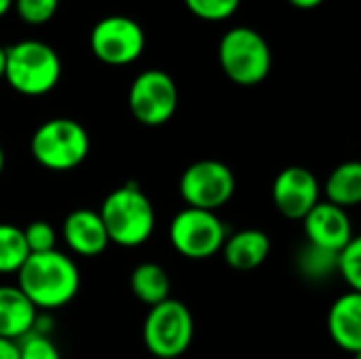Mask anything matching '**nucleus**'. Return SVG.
Masks as SVG:
<instances>
[{
  "mask_svg": "<svg viewBox=\"0 0 361 359\" xmlns=\"http://www.w3.org/2000/svg\"><path fill=\"white\" fill-rule=\"evenodd\" d=\"M17 288L40 313H49L76 298L80 273L76 262L57 250L30 254L23 267L17 271Z\"/></svg>",
  "mask_w": 361,
  "mask_h": 359,
  "instance_id": "obj_1",
  "label": "nucleus"
},
{
  "mask_svg": "<svg viewBox=\"0 0 361 359\" xmlns=\"http://www.w3.org/2000/svg\"><path fill=\"white\" fill-rule=\"evenodd\" d=\"M108 241L121 248H140L154 233L157 214L140 184L127 182L106 195L99 207Z\"/></svg>",
  "mask_w": 361,
  "mask_h": 359,
  "instance_id": "obj_2",
  "label": "nucleus"
},
{
  "mask_svg": "<svg viewBox=\"0 0 361 359\" xmlns=\"http://www.w3.org/2000/svg\"><path fill=\"white\" fill-rule=\"evenodd\" d=\"M4 78L21 95H47L61 78V59L42 40H19L4 49Z\"/></svg>",
  "mask_w": 361,
  "mask_h": 359,
  "instance_id": "obj_3",
  "label": "nucleus"
},
{
  "mask_svg": "<svg viewBox=\"0 0 361 359\" xmlns=\"http://www.w3.org/2000/svg\"><path fill=\"white\" fill-rule=\"evenodd\" d=\"M91 150L87 129L74 118H49L30 140L32 159L51 171H70L78 167Z\"/></svg>",
  "mask_w": 361,
  "mask_h": 359,
  "instance_id": "obj_4",
  "label": "nucleus"
},
{
  "mask_svg": "<svg viewBox=\"0 0 361 359\" xmlns=\"http://www.w3.org/2000/svg\"><path fill=\"white\" fill-rule=\"evenodd\" d=\"M218 61L222 72L241 87L260 85L271 72V49L260 32L237 25L224 32L218 44Z\"/></svg>",
  "mask_w": 361,
  "mask_h": 359,
  "instance_id": "obj_5",
  "label": "nucleus"
},
{
  "mask_svg": "<svg viewBox=\"0 0 361 359\" xmlns=\"http://www.w3.org/2000/svg\"><path fill=\"white\" fill-rule=\"evenodd\" d=\"M144 345L157 359H178L188 351L195 336V320L182 300L167 298L150 307L144 328Z\"/></svg>",
  "mask_w": 361,
  "mask_h": 359,
  "instance_id": "obj_6",
  "label": "nucleus"
},
{
  "mask_svg": "<svg viewBox=\"0 0 361 359\" xmlns=\"http://www.w3.org/2000/svg\"><path fill=\"white\" fill-rule=\"evenodd\" d=\"M226 235V226L216 212L195 207H184L169 224L171 245L188 260H207L220 254Z\"/></svg>",
  "mask_w": 361,
  "mask_h": 359,
  "instance_id": "obj_7",
  "label": "nucleus"
},
{
  "mask_svg": "<svg viewBox=\"0 0 361 359\" xmlns=\"http://www.w3.org/2000/svg\"><path fill=\"white\" fill-rule=\"evenodd\" d=\"M237 188L233 169L216 159H201L188 165L180 178V197L186 207L218 212L224 207Z\"/></svg>",
  "mask_w": 361,
  "mask_h": 359,
  "instance_id": "obj_8",
  "label": "nucleus"
},
{
  "mask_svg": "<svg viewBox=\"0 0 361 359\" xmlns=\"http://www.w3.org/2000/svg\"><path fill=\"white\" fill-rule=\"evenodd\" d=\"M178 102V85L163 70H144L129 87V110L133 118L146 127H159L171 121Z\"/></svg>",
  "mask_w": 361,
  "mask_h": 359,
  "instance_id": "obj_9",
  "label": "nucleus"
},
{
  "mask_svg": "<svg viewBox=\"0 0 361 359\" xmlns=\"http://www.w3.org/2000/svg\"><path fill=\"white\" fill-rule=\"evenodd\" d=\"M93 55L106 66H129L146 47L144 28L125 15H108L99 19L89 36Z\"/></svg>",
  "mask_w": 361,
  "mask_h": 359,
  "instance_id": "obj_10",
  "label": "nucleus"
},
{
  "mask_svg": "<svg viewBox=\"0 0 361 359\" xmlns=\"http://www.w3.org/2000/svg\"><path fill=\"white\" fill-rule=\"evenodd\" d=\"M273 205L288 220H302L322 197V186L315 174L300 165L281 169L273 182Z\"/></svg>",
  "mask_w": 361,
  "mask_h": 359,
  "instance_id": "obj_11",
  "label": "nucleus"
},
{
  "mask_svg": "<svg viewBox=\"0 0 361 359\" xmlns=\"http://www.w3.org/2000/svg\"><path fill=\"white\" fill-rule=\"evenodd\" d=\"M300 222L307 243L330 252H341L355 237L347 209L336 207L328 201H319Z\"/></svg>",
  "mask_w": 361,
  "mask_h": 359,
  "instance_id": "obj_12",
  "label": "nucleus"
},
{
  "mask_svg": "<svg viewBox=\"0 0 361 359\" xmlns=\"http://www.w3.org/2000/svg\"><path fill=\"white\" fill-rule=\"evenodd\" d=\"M61 237L66 245L82 258H95L108 248V235L104 222L93 209H74L61 224Z\"/></svg>",
  "mask_w": 361,
  "mask_h": 359,
  "instance_id": "obj_13",
  "label": "nucleus"
},
{
  "mask_svg": "<svg viewBox=\"0 0 361 359\" xmlns=\"http://www.w3.org/2000/svg\"><path fill=\"white\" fill-rule=\"evenodd\" d=\"M328 332L336 347L357 355L361 351V292H345L328 313Z\"/></svg>",
  "mask_w": 361,
  "mask_h": 359,
  "instance_id": "obj_14",
  "label": "nucleus"
},
{
  "mask_svg": "<svg viewBox=\"0 0 361 359\" xmlns=\"http://www.w3.org/2000/svg\"><path fill=\"white\" fill-rule=\"evenodd\" d=\"M226 264L235 271H254L271 254V239L260 229H243L233 235H226L220 250Z\"/></svg>",
  "mask_w": 361,
  "mask_h": 359,
  "instance_id": "obj_15",
  "label": "nucleus"
},
{
  "mask_svg": "<svg viewBox=\"0 0 361 359\" xmlns=\"http://www.w3.org/2000/svg\"><path fill=\"white\" fill-rule=\"evenodd\" d=\"M40 311L17 286H0V339L19 341L36 326Z\"/></svg>",
  "mask_w": 361,
  "mask_h": 359,
  "instance_id": "obj_16",
  "label": "nucleus"
},
{
  "mask_svg": "<svg viewBox=\"0 0 361 359\" xmlns=\"http://www.w3.org/2000/svg\"><path fill=\"white\" fill-rule=\"evenodd\" d=\"M326 201L336 207H355L361 203V163L345 161L332 169L324 186Z\"/></svg>",
  "mask_w": 361,
  "mask_h": 359,
  "instance_id": "obj_17",
  "label": "nucleus"
},
{
  "mask_svg": "<svg viewBox=\"0 0 361 359\" xmlns=\"http://www.w3.org/2000/svg\"><path fill=\"white\" fill-rule=\"evenodd\" d=\"M131 292L133 296L148 305L154 307L163 300L169 298V290H171V281L167 271L157 264V262H142L131 271V279H129Z\"/></svg>",
  "mask_w": 361,
  "mask_h": 359,
  "instance_id": "obj_18",
  "label": "nucleus"
},
{
  "mask_svg": "<svg viewBox=\"0 0 361 359\" xmlns=\"http://www.w3.org/2000/svg\"><path fill=\"white\" fill-rule=\"evenodd\" d=\"M27 256L30 252L23 239V231L15 224L0 222V275H17Z\"/></svg>",
  "mask_w": 361,
  "mask_h": 359,
  "instance_id": "obj_19",
  "label": "nucleus"
},
{
  "mask_svg": "<svg viewBox=\"0 0 361 359\" xmlns=\"http://www.w3.org/2000/svg\"><path fill=\"white\" fill-rule=\"evenodd\" d=\"M298 271L311 281L328 279L336 273V252L307 243L298 252Z\"/></svg>",
  "mask_w": 361,
  "mask_h": 359,
  "instance_id": "obj_20",
  "label": "nucleus"
},
{
  "mask_svg": "<svg viewBox=\"0 0 361 359\" xmlns=\"http://www.w3.org/2000/svg\"><path fill=\"white\" fill-rule=\"evenodd\" d=\"M336 273L345 279L351 292L361 290V239L353 237L341 252H336Z\"/></svg>",
  "mask_w": 361,
  "mask_h": 359,
  "instance_id": "obj_21",
  "label": "nucleus"
},
{
  "mask_svg": "<svg viewBox=\"0 0 361 359\" xmlns=\"http://www.w3.org/2000/svg\"><path fill=\"white\" fill-rule=\"evenodd\" d=\"M19 359H61L57 345L51 341L47 332L32 330L23 339L17 341Z\"/></svg>",
  "mask_w": 361,
  "mask_h": 359,
  "instance_id": "obj_22",
  "label": "nucleus"
},
{
  "mask_svg": "<svg viewBox=\"0 0 361 359\" xmlns=\"http://www.w3.org/2000/svg\"><path fill=\"white\" fill-rule=\"evenodd\" d=\"M23 231V239L30 254H44L57 250V231L47 220H34Z\"/></svg>",
  "mask_w": 361,
  "mask_h": 359,
  "instance_id": "obj_23",
  "label": "nucleus"
},
{
  "mask_svg": "<svg viewBox=\"0 0 361 359\" xmlns=\"http://www.w3.org/2000/svg\"><path fill=\"white\" fill-rule=\"evenodd\" d=\"M186 8L205 21H224L235 15L241 0H184Z\"/></svg>",
  "mask_w": 361,
  "mask_h": 359,
  "instance_id": "obj_24",
  "label": "nucleus"
},
{
  "mask_svg": "<svg viewBox=\"0 0 361 359\" xmlns=\"http://www.w3.org/2000/svg\"><path fill=\"white\" fill-rule=\"evenodd\" d=\"M13 6L25 23L40 25L55 17L59 0H13Z\"/></svg>",
  "mask_w": 361,
  "mask_h": 359,
  "instance_id": "obj_25",
  "label": "nucleus"
},
{
  "mask_svg": "<svg viewBox=\"0 0 361 359\" xmlns=\"http://www.w3.org/2000/svg\"><path fill=\"white\" fill-rule=\"evenodd\" d=\"M0 359H19V351H17L15 341L0 339Z\"/></svg>",
  "mask_w": 361,
  "mask_h": 359,
  "instance_id": "obj_26",
  "label": "nucleus"
},
{
  "mask_svg": "<svg viewBox=\"0 0 361 359\" xmlns=\"http://www.w3.org/2000/svg\"><path fill=\"white\" fill-rule=\"evenodd\" d=\"M290 4H294V6H298V8H315V6H319L324 0H288Z\"/></svg>",
  "mask_w": 361,
  "mask_h": 359,
  "instance_id": "obj_27",
  "label": "nucleus"
},
{
  "mask_svg": "<svg viewBox=\"0 0 361 359\" xmlns=\"http://www.w3.org/2000/svg\"><path fill=\"white\" fill-rule=\"evenodd\" d=\"M13 6V0H0V17H4Z\"/></svg>",
  "mask_w": 361,
  "mask_h": 359,
  "instance_id": "obj_28",
  "label": "nucleus"
},
{
  "mask_svg": "<svg viewBox=\"0 0 361 359\" xmlns=\"http://www.w3.org/2000/svg\"><path fill=\"white\" fill-rule=\"evenodd\" d=\"M4 78V49L0 47V80Z\"/></svg>",
  "mask_w": 361,
  "mask_h": 359,
  "instance_id": "obj_29",
  "label": "nucleus"
},
{
  "mask_svg": "<svg viewBox=\"0 0 361 359\" xmlns=\"http://www.w3.org/2000/svg\"><path fill=\"white\" fill-rule=\"evenodd\" d=\"M4 165H6V157H4V150H2V146H0V176H2V171H4Z\"/></svg>",
  "mask_w": 361,
  "mask_h": 359,
  "instance_id": "obj_30",
  "label": "nucleus"
}]
</instances>
